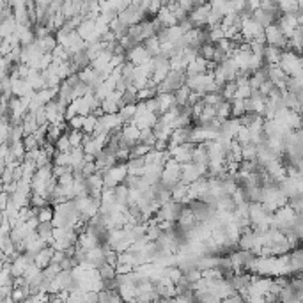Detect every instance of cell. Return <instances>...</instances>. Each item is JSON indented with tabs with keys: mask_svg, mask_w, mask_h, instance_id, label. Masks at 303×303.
Listing matches in <instances>:
<instances>
[{
	"mask_svg": "<svg viewBox=\"0 0 303 303\" xmlns=\"http://www.w3.org/2000/svg\"><path fill=\"white\" fill-rule=\"evenodd\" d=\"M278 66L282 67L287 77H302V57L298 51L284 50Z\"/></svg>",
	"mask_w": 303,
	"mask_h": 303,
	"instance_id": "1",
	"label": "cell"
},
{
	"mask_svg": "<svg viewBox=\"0 0 303 303\" xmlns=\"http://www.w3.org/2000/svg\"><path fill=\"white\" fill-rule=\"evenodd\" d=\"M126 175H128L126 161H117L103 172V188H115L119 183H123Z\"/></svg>",
	"mask_w": 303,
	"mask_h": 303,
	"instance_id": "2",
	"label": "cell"
},
{
	"mask_svg": "<svg viewBox=\"0 0 303 303\" xmlns=\"http://www.w3.org/2000/svg\"><path fill=\"white\" fill-rule=\"evenodd\" d=\"M264 41H266V45L287 50V37L284 36V32L280 31V27L277 23H270V25L264 27Z\"/></svg>",
	"mask_w": 303,
	"mask_h": 303,
	"instance_id": "3",
	"label": "cell"
},
{
	"mask_svg": "<svg viewBox=\"0 0 303 303\" xmlns=\"http://www.w3.org/2000/svg\"><path fill=\"white\" fill-rule=\"evenodd\" d=\"M124 55H126V61L131 62L133 66H137V64H144V62H147L151 59L149 51L145 50V47L142 45V43L133 45L131 48H128V50L124 51Z\"/></svg>",
	"mask_w": 303,
	"mask_h": 303,
	"instance_id": "4",
	"label": "cell"
},
{
	"mask_svg": "<svg viewBox=\"0 0 303 303\" xmlns=\"http://www.w3.org/2000/svg\"><path fill=\"white\" fill-rule=\"evenodd\" d=\"M211 11V4L209 2H204V4L195 5L193 9L188 13V20L191 21L193 27H206V16Z\"/></svg>",
	"mask_w": 303,
	"mask_h": 303,
	"instance_id": "5",
	"label": "cell"
},
{
	"mask_svg": "<svg viewBox=\"0 0 303 303\" xmlns=\"http://www.w3.org/2000/svg\"><path fill=\"white\" fill-rule=\"evenodd\" d=\"M154 99H156V113H158V115L175 105L174 93H158L154 96Z\"/></svg>",
	"mask_w": 303,
	"mask_h": 303,
	"instance_id": "6",
	"label": "cell"
},
{
	"mask_svg": "<svg viewBox=\"0 0 303 303\" xmlns=\"http://www.w3.org/2000/svg\"><path fill=\"white\" fill-rule=\"evenodd\" d=\"M282 51H284L282 48L266 45L264 50H262V59H264V64H266V66H278L280 57H282Z\"/></svg>",
	"mask_w": 303,
	"mask_h": 303,
	"instance_id": "7",
	"label": "cell"
},
{
	"mask_svg": "<svg viewBox=\"0 0 303 303\" xmlns=\"http://www.w3.org/2000/svg\"><path fill=\"white\" fill-rule=\"evenodd\" d=\"M51 254H53V248L48 245V247L41 248L39 252L34 254V264H36L39 270H45V268L50 264V259H51Z\"/></svg>",
	"mask_w": 303,
	"mask_h": 303,
	"instance_id": "8",
	"label": "cell"
},
{
	"mask_svg": "<svg viewBox=\"0 0 303 303\" xmlns=\"http://www.w3.org/2000/svg\"><path fill=\"white\" fill-rule=\"evenodd\" d=\"M188 135H190V126L188 128H174L169 137V142L175 145L185 144V142H188Z\"/></svg>",
	"mask_w": 303,
	"mask_h": 303,
	"instance_id": "9",
	"label": "cell"
},
{
	"mask_svg": "<svg viewBox=\"0 0 303 303\" xmlns=\"http://www.w3.org/2000/svg\"><path fill=\"white\" fill-rule=\"evenodd\" d=\"M34 41L37 43V47L41 48L43 53H51V50L57 47V39L51 34H47L45 37H39V39H34Z\"/></svg>",
	"mask_w": 303,
	"mask_h": 303,
	"instance_id": "10",
	"label": "cell"
},
{
	"mask_svg": "<svg viewBox=\"0 0 303 303\" xmlns=\"http://www.w3.org/2000/svg\"><path fill=\"white\" fill-rule=\"evenodd\" d=\"M215 112H216V119L220 121H225V119L231 117V101H220L218 105H215Z\"/></svg>",
	"mask_w": 303,
	"mask_h": 303,
	"instance_id": "11",
	"label": "cell"
},
{
	"mask_svg": "<svg viewBox=\"0 0 303 303\" xmlns=\"http://www.w3.org/2000/svg\"><path fill=\"white\" fill-rule=\"evenodd\" d=\"M188 94H190V89L188 85H181L179 89H175L174 91V98H175V105L177 107H185L186 101H188Z\"/></svg>",
	"mask_w": 303,
	"mask_h": 303,
	"instance_id": "12",
	"label": "cell"
},
{
	"mask_svg": "<svg viewBox=\"0 0 303 303\" xmlns=\"http://www.w3.org/2000/svg\"><path fill=\"white\" fill-rule=\"evenodd\" d=\"M142 45L145 47V50L149 51L151 57L158 55V53H159V39H158V36H156V34H154V36H151V37H147L145 41H142Z\"/></svg>",
	"mask_w": 303,
	"mask_h": 303,
	"instance_id": "13",
	"label": "cell"
},
{
	"mask_svg": "<svg viewBox=\"0 0 303 303\" xmlns=\"http://www.w3.org/2000/svg\"><path fill=\"white\" fill-rule=\"evenodd\" d=\"M98 273L103 282L105 280H112V278H115V266L108 264V262H103L101 266H98Z\"/></svg>",
	"mask_w": 303,
	"mask_h": 303,
	"instance_id": "14",
	"label": "cell"
},
{
	"mask_svg": "<svg viewBox=\"0 0 303 303\" xmlns=\"http://www.w3.org/2000/svg\"><path fill=\"white\" fill-rule=\"evenodd\" d=\"M158 94L156 91V85H145V87L139 89L137 91V101H145V99H151Z\"/></svg>",
	"mask_w": 303,
	"mask_h": 303,
	"instance_id": "15",
	"label": "cell"
},
{
	"mask_svg": "<svg viewBox=\"0 0 303 303\" xmlns=\"http://www.w3.org/2000/svg\"><path fill=\"white\" fill-rule=\"evenodd\" d=\"M67 133V139H69V144H71V147H78V145H82V142H83V131L82 129H73V128H69L66 131Z\"/></svg>",
	"mask_w": 303,
	"mask_h": 303,
	"instance_id": "16",
	"label": "cell"
},
{
	"mask_svg": "<svg viewBox=\"0 0 303 303\" xmlns=\"http://www.w3.org/2000/svg\"><path fill=\"white\" fill-rule=\"evenodd\" d=\"M37 222H51L53 218V206L47 204L43 207H37V215H36Z\"/></svg>",
	"mask_w": 303,
	"mask_h": 303,
	"instance_id": "17",
	"label": "cell"
},
{
	"mask_svg": "<svg viewBox=\"0 0 303 303\" xmlns=\"http://www.w3.org/2000/svg\"><path fill=\"white\" fill-rule=\"evenodd\" d=\"M96 124H98V117L93 115V113H87L85 119H83V126H82V131L83 133H93L94 128H96Z\"/></svg>",
	"mask_w": 303,
	"mask_h": 303,
	"instance_id": "18",
	"label": "cell"
},
{
	"mask_svg": "<svg viewBox=\"0 0 303 303\" xmlns=\"http://www.w3.org/2000/svg\"><path fill=\"white\" fill-rule=\"evenodd\" d=\"M197 50H199V55L204 57L206 61H209V59H213V53H215V43L206 41V43H202Z\"/></svg>",
	"mask_w": 303,
	"mask_h": 303,
	"instance_id": "19",
	"label": "cell"
},
{
	"mask_svg": "<svg viewBox=\"0 0 303 303\" xmlns=\"http://www.w3.org/2000/svg\"><path fill=\"white\" fill-rule=\"evenodd\" d=\"M57 151H61V153H66V151L71 149V144H69V139H67V133H62L59 139L53 142Z\"/></svg>",
	"mask_w": 303,
	"mask_h": 303,
	"instance_id": "20",
	"label": "cell"
},
{
	"mask_svg": "<svg viewBox=\"0 0 303 303\" xmlns=\"http://www.w3.org/2000/svg\"><path fill=\"white\" fill-rule=\"evenodd\" d=\"M255 144L252 142H248V144H243L241 145V159H255Z\"/></svg>",
	"mask_w": 303,
	"mask_h": 303,
	"instance_id": "21",
	"label": "cell"
},
{
	"mask_svg": "<svg viewBox=\"0 0 303 303\" xmlns=\"http://www.w3.org/2000/svg\"><path fill=\"white\" fill-rule=\"evenodd\" d=\"M202 101H204V105L215 107V105H218L220 101H223V98H222L220 93H206V94H202Z\"/></svg>",
	"mask_w": 303,
	"mask_h": 303,
	"instance_id": "22",
	"label": "cell"
},
{
	"mask_svg": "<svg viewBox=\"0 0 303 303\" xmlns=\"http://www.w3.org/2000/svg\"><path fill=\"white\" fill-rule=\"evenodd\" d=\"M234 139H236L241 145L243 144H248V142H250V131H248L247 126H241V128L238 129L236 135H234Z\"/></svg>",
	"mask_w": 303,
	"mask_h": 303,
	"instance_id": "23",
	"label": "cell"
},
{
	"mask_svg": "<svg viewBox=\"0 0 303 303\" xmlns=\"http://www.w3.org/2000/svg\"><path fill=\"white\" fill-rule=\"evenodd\" d=\"M83 119H85V115H80V113H77V115H73L71 119H67V126H69V128H73V129H82Z\"/></svg>",
	"mask_w": 303,
	"mask_h": 303,
	"instance_id": "24",
	"label": "cell"
},
{
	"mask_svg": "<svg viewBox=\"0 0 303 303\" xmlns=\"http://www.w3.org/2000/svg\"><path fill=\"white\" fill-rule=\"evenodd\" d=\"M175 2H177V5H179L183 11H186V13H190V11L195 7V2H193V0H175Z\"/></svg>",
	"mask_w": 303,
	"mask_h": 303,
	"instance_id": "25",
	"label": "cell"
},
{
	"mask_svg": "<svg viewBox=\"0 0 303 303\" xmlns=\"http://www.w3.org/2000/svg\"><path fill=\"white\" fill-rule=\"evenodd\" d=\"M133 271L131 264H115V273H129Z\"/></svg>",
	"mask_w": 303,
	"mask_h": 303,
	"instance_id": "26",
	"label": "cell"
}]
</instances>
